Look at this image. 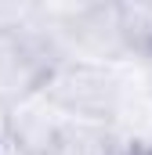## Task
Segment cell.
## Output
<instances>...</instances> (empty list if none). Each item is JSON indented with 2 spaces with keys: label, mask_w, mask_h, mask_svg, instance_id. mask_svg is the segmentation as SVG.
Listing matches in <instances>:
<instances>
[{
  "label": "cell",
  "mask_w": 152,
  "mask_h": 155,
  "mask_svg": "<svg viewBox=\"0 0 152 155\" xmlns=\"http://www.w3.org/2000/svg\"><path fill=\"white\" fill-rule=\"evenodd\" d=\"M127 65H94V61L62 58L54 72L47 76L40 97L62 119L109 126L119 108V97L127 90V79H130Z\"/></svg>",
  "instance_id": "6da1fadb"
},
{
  "label": "cell",
  "mask_w": 152,
  "mask_h": 155,
  "mask_svg": "<svg viewBox=\"0 0 152 155\" xmlns=\"http://www.w3.org/2000/svg\"><path fill=\"white\" fill-rule=\"evenodd\" d=\"M0 152H4V134H0Z\"/></svg>",
  "instance_id": "8992f818"
},
{
  "label": "cell",
  "mask_w": 152,
  "mask_h": 155,
  "mask_svg": "<svg viewBox=\"0 0 152 155\" xmlns=\"http://www.w3.org/2000/svg\"><path fill=\"white\" fill-rule=\"evenodd\" d=\"M112 7L127 58L152 65V4H112Z\"/></svg>",
  "instance_id": "277c9868"
},
{
  "label": "cell",
  "mask_w": 152,
  "mask_h": 155,
  "mask_svg": "<svg viewBox=\"0 0 152 155\" xmlns=\"http://www.w3.org/2000/svg\"><path fill=\"white\" fill-rule=\"evenodd\" d=\"M119 152L123 148L116 144L109 126L73 123V119H62V126L43 148V155H119Z\"/></svg>",
  "instance_id": "3957f363"
},
{
  "label": "cell",
  "mask_w": 152,
  "mask_h": 155,
  "mask_svg": "<svg viewBox=\"0 0 152 155\" xmlns=\"http://www.w3.org/2000/svg\"><path fill=\"white\" fill-rule=\"evenodd\" d=\"M36 7L40 4H33V0H0V33L36 25Z\"/></svg>",
  "instance_id": "5b68a950"
},
{
  "label": "cell",
  "mask_w": 152,
  "mask_h": 155,
  "mask_svg": "<svg viewBox=\"0 0 152 155\" xmlns=\"http://www.w3.org/2000/svg\"><path fill=\"white\" fill-rule=\"evenodd\" d=\"M58 61V47L36 25L0 33V119L11 108L26 105L29 97H36Z\"/></svg>",
  "instance_id": "7a4b0ae2"
}]
</instances>
